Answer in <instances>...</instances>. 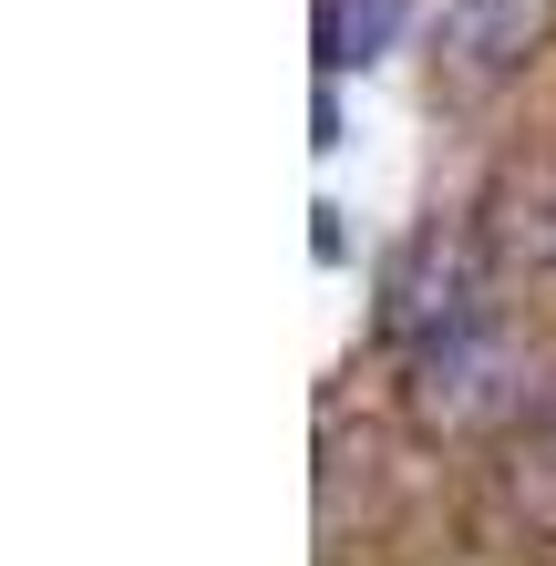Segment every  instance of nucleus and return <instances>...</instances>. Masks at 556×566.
<instances>
[]
</instances>
